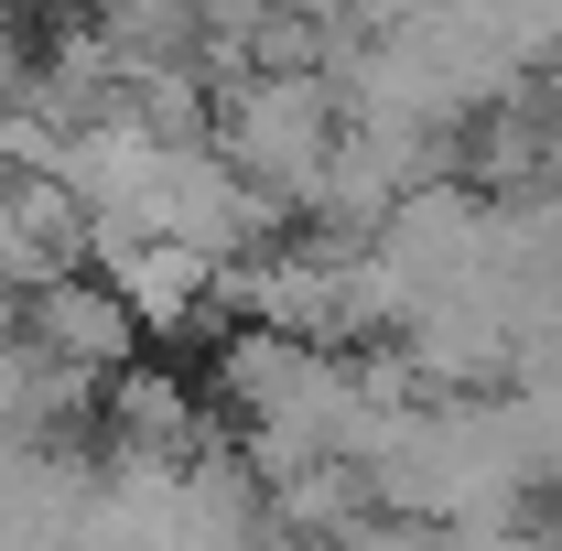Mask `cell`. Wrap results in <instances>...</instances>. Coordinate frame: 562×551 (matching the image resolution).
Returning <instances> with one entry per match:
<instances>
[{
  "mask_svg": "<svg viewBox=\"0 0 562 551\" xmlns=\"http://www.w3.org/2000/svg\"><path fill=\"white\" fill-rule=\"evenodd\" d=\"M216 151L271 195V206H314L325 195V173H336V151H347V120H336V87L325 76H238L227 87V109H216Z\"/></svg>",
  "mask_w": 562,
  "mask_h": 551,
  "instance_id": "cell-1",
  "label": "cell"
},
{
  "mask_svg": "<svg viewBox=\"0 0 562 551\" xmlns=\"http://www.w3.org/2000/svg\"><path fill=\"white\" fill-rule=\"evenodd\" d=\"M11 336L33 346L44 368H66V379H87V390H109L120 368H140V314L120 303V281L109 271H44L33 292H22V325Z\"/></svg>",
  "mask_w": 562,
  "mask_h": 551,
  "instance_id": "cell-2",
  "label": "cell"
}]
</instances>
